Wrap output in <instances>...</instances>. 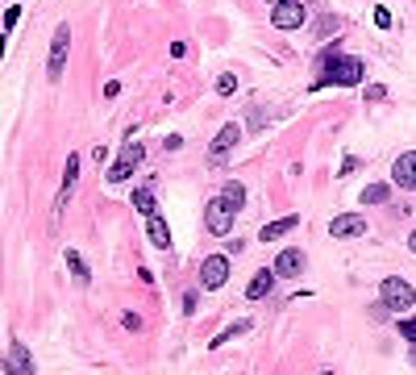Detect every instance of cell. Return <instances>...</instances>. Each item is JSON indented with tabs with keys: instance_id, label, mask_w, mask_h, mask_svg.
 <instances>
[{
	"instance_id": "1",
	"label": "cell",
	"mask_w": 416,
	"mask_h": 375,
	"mask_svg": "<svg viewBox=\"0 0 416 375\" xmlns=\"http://www.w3.org/2000/svg\"><path fill=\"white\" fill-rule=\"evenodd\" d=\"M362 79V63L354 54H325V75L320 84H342V88H354Z\"/></svg>"
},
{
	"instance_id": "2",
	"label": "cell",
	"mask_w": 416,
	"mask_h": 375,
	"mask_svg": "<svg viewBox=\"0 0 416 375\" xmlns=\"http://www.w3.org/2000/svg\"><path fill=\"white\" fill-rule=\"evenodd\" d=\"M67 50H71V29H67V25H59V29H54V38H50V63H46V79H50V84H59V79H63Z\"/></svg>"
},
{
	"instance_id": "3",
	"label": "cell",
	"mask_w": 416,
	"mask_h": 375,
	"mask_svg": "<svg viewBox=\"0 0 416 375\" xmlns=\"http://www.w3.org/2000/svg\"><path fill=\"white\" fill-rule=\"evenodd\" d=\"M233 204L225 196H217V200H208V209H204V225H208V234H217V238H225L229 229H233Z\"/></svg>"
},
{
	"instance_id": "4",
	"label": "cell",
	"mask_w": 416,
	"mask_h": 375,
	"mask_svg": "<svg viewBox=\"0 0 416 375\" xmlns=\"http://www.w3.org/2000/svg\"><path fill=\"white\" fill-rule=\"evenodd\" d=\"M379 292H383V300H387V304H392V313H404V309H412V300H416V292H412V284H408V279H383V288H379Z\"/></svg>"
},
{
	"instance_id": "5",
	"label": "cell",
	"mask_w": 416,
	"mask_h": 375,
	"mask_svg": "<svg viewBox=\"0 0 416 375\" xmlns=\"http://www.w3.org/2000/svg\"><path fill=\"white\" fill-rule=\"evenodd\" d=\"M304 17H308V13H304V4H300V0H279V4H275V13H270V25H275V29H300Z\"/></svg>"
},
{
	"instance_id": "6",
	"label": "cell",
	"mask_w": 416,
	"mask_h": 375,
	"mask_svg": "<svg viewBox=\"0 0 416 375\" xmlns=\"http://www.w3.org/2000/svg\"><path fill=\"white\" fill-rule=\"evenodd\" d=\"M225 279H229V259H225V254H208V259L200 263V284L217 292V288H225Z\"/></svg>"
},
{
	"instance_id": "7",
	"label": "cell",
	"mask_w": 416,
	"mask_h": 375,
	"mask_svg": "<svg viewBox=\"0 0 416 375\" xmlns=\"http://www.w3.org/2000/svg\"><path fill=\"white\" fill-rule=\"evenodd\" d=\"M238 142H242V129L229 121L217 138H213V146H208V163H225V159H229V150L238 146Z\"/></svg>"
},
{
	"instance_id": "8",
	"label": "cell",
	"mask_w": 416,
	"mask_h": 375,
	"mask_svg": "<svg viewBox=\"0 0 416 375\" xmlns=\"http://www.w3.org/2000/svg\"><path fill=\"white\" fill-rule=\"evenodd\" d=\"M329 234L333 238H358V234H367V217L362 213H342V217H333Z\"/></svg>"
},
{
	"instance_id": "9",
	"label": "cell",
	"mask_w": 416,
	"mask_h": 375,
	"mask_svg": "<svg viewBox=\"0 0 416 375\" xmlns=\"http://www.w3.org/2000/svg\"><path fill=\"white\" fill-rule=\"evenodd\" d=\"M142 154H146L142 146H125L121 163H113V167H108V184H121V179H129V175H133V167L142 163Z\"/></svg>"
},
{
	"instance_id": "10",
	"label": "cell",
	"mask_w": 416,
	"mask_h": 375,
	"mask_svg": "<svg viewBox=\"0 0 416 375\" xmlns=\"http://www.w3.org/2000/svg\"><path fill=\"white\" fill-rule=\"evenodd\" d=\"M4 375H34V359H29V350H25L21 342H13V346H9Z\"/></svg>"
},
{
	"instance_id": "11",
	"label": "cell",
	"mask_w": 416,
	"mask_h": 375,
	"mask_svg": "<svg viewBox=\"0 0 416 375\" xmlns=\"http://www.w3.org/2000/svg\"><path fill=\"white\" fill-rule=\"evenodd\" d=\"M392 179L400 184V188H408V192L416 188V150H408V154H400V159H395Z\"/></svg>"
},
{
	"instance_id": "12",
	"label": "cell",
	"mask_w": 416,
	"mask_h": 375,
	"mask_svg": "<svg viewBox=\"0 0 416 375\" xmlns=\"http://www.w3.org/2000/svg\"><path fill=\"white\" fill-rule=\"evenodd\" d=\"M75 179H79V159H67V171H63V192H59V200H54V213H63V204L71 200V192H75Z\"/></svg>"
},
{
	"instance_id": "13",
	"label": "cell",
	"mask_w": 416,
	"mask_h": 375,
	"mask_svg": "<svg viewBox=\"0 0 416 375\" xmlns=\"http://www.w3.org/2000/svg\"><path fill=\"white\" fill-rule=\"evenodd\" d=\"M275 275H279L275 267H270V271H267V267H263V271H254L250 288H245V296H250V300H263V296L270 292V288H275Z\"/></svg>"
},
{
	"instance_id": "14",
	"label": "cell",
	"mask_w": 416,
	"mask_h": 375,
	"mask_svg": "<svg viewBox=\"0 0 416 375\" xmlns=\"http://www.w3.org/2000/svg\"><path fill=\"white\" fill-rule=\"evenodd\" d=\"M275 271H279V275H300V271H304V254H300L295 246H288L279 259H275Z\"/></svg>"
},
{
	"instance_id": "15",
	"label": "cell",
	"mask_w": 416,
	"mask_h": 375,
	"mask_svg": "<svg viewBox=\"0 0 416 375\" xmlns=\"http://www.w3.org/2000/svg\"><path fill=\"white\" fill-rule=\"evenodd\" d=\"M295 225H300V217H279V221H270V225H263V242H279L283 234H292Z\"/></svg>"
},
{
	"instance_id": "16",
	"label": "cell",
	"mask_w": 416,
	"mask_h": 375,
	"mask_svg": "<svg viewBox=\"0 0 416 375\" xmlns=\"http://www.w3.org/2000/svg\"><path fill=\"white\" fill-rule=\"evenodd\" d=\"M150 242H154V246H171V229H167V221H163V217H158V213H154V217H150Z\"/></svg>"
},
{
	"instance_id": "17",
	"label": "cell",
	"mask_w": 416,
	"mask_h": 375,
	"mask_svg": "<svg viewBox=\"0 0 416 375\" xmlns=\"http://www.w3.org/2000/svg\"><path fill=\"white\" fill-rule=\"evenodd\" d=\"M220 196L229 200V204H233V209H242V204H245V188H242V184H238V179H229V184H225V192H220Z\"/></svg>"
},
{
	"instance_id": "18",
	"label": "cell",
	"mask_w": 416,
	"mask_h": 375,
	"mask_svg": "<svg viewBox=\"0 0 416 375\" xmlns=\"http://www.w3.org/2000/svg\"><path fill=\"white\" fill-rule=\"evenodd\" d=\"M387 196H392V188H387V184H370L367 192H362V204H383Z\"/></svg>"
},
{
	"instance_id": "19",
	"label": "cell",
	"mask_w": 416,
	"mask_h": 375,
	"mask_svg": "<svg viewBox=\"0 0 416 375\" xmlns=\"http://www.w3.org/2000/svg\"><path fill=\"white\" fill-rule=\"evenodd\" d=\"M133 209H142L146 217H154V192H150V188H138V192H133Z\"/></svg>"
},
{
	"instance_id": "20",
	"label": "cell",
	"mask_w": 416,
	"mask_h": 375,
	"mask_svg": "<svg viewBox=\"0 0 416 375\" xmlns=\"http://www.w3.org/2000/svg\"><path fill=\"white\" fill-rule=\"evenodd\" d=\"M67 263H71L75 279H88V267H83V259H79V254H75V250H67Z\"/></svg>"
},
{
	"instance_id": "21",
	"label": "cell",
	"mask_w": 416,
	"mask_h": 375,
	"mask_svg": "<svg viewBox=\"0 0 416 375\" xmlns=\"http://www.w3.org/2000/svg\"><path fill=\"white\" fill-rule=\"evenodd\" d=\"M233 88H238V79H233V75H220V79H217V96H233Z\"/></svg>"
},
{
	"instance_id": "22",
	"label": "cell",
	"mask_w": 416,
	"mask_h": 375,
	"mask_svg": "<svg viewBox=\"0 0 416 375\" xmlns=\"http://www.w3.org/2000/svg\"><path fill=\"white\" fill-rule=\"evenodd\" d=\"M400 334H404L408 342H416V317H412V321H400Z\"/></svg>"
},
{
	"instance_id": "23",
	"label": "cell",
	"mask_w": 416,
	"mask_h": 375,
	"mask_svg": "<svg viewBox=\"0 0 416 375\" xmlns=\"http://www.w3.org/2000/svg\"><path fill=\"white\" fill-rule=\"evenodd\" d=\"M375 25L387 29V25H392V13H387V9H375Z\"/></svg>"
},
{
	"instance_id": "24",
	"label": "cell",
	"mask_w": 416,
	"mask_h": 375,
	"mask_svg": "<svg viewBox=\"0 0 416 375\" xmlns=\"http://www.w3.org/2000/svg\"><path fill=\"white\" fill-rule=\"evenodd\" d=\"M408 250H412V254H416V234H412V238H408Z\"/></svg>"
},
{
	"instance_id": "25",
	"label": "cell",
	"mask_w": 416,
	"mask_h": 375,
	"mask_svg": "<svg viewBox=\"0 0 416 375\" xmlns=\"http://www.w3.org/2000/svg\"><path fill=\"white\" fill-rule=\"evenodd\" d=\"M267 4H279V0H267Z\"/></svg>"
},
{
	"instance_id": "26",
	"label": "cell",
	"mask_w": 416,
	"mask_h": 375,
	"mask_svg": "<svg viewBox=\"0 0 416 375\" xmlns=\"http://www.w3.org/2000/svg\"><path fill=\"white\" fill-rule=\"evenodd\" d=\"M320 375H329V371H320Z\"/></svg>"
}]
</instances>
